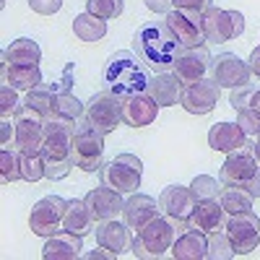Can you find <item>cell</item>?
Wrapping results in <instances>:
<instances>
[{
  "label": "cell",
  "mask_w": 260,
  "mask_h": 260,
  "mask_svg": "<svg viewBox=\"0 0 260 260\" xmlns=\"http://www.w3.org/2000/svg\"><path fill=\"white\" fill-rule=\"evenodd\" d=\"M192 192L198 195V201H213V198H219L221 195V185H219V180L216 177H211V175H198L192 180Z\"/></svg>",
  "instance_id": "obj_37"
},
{
  "label": "cell",
  "mask_w": 260,
  "mask_h": 260,
  "mask_svg": "<svg viewBox=\"0 0 260 260\" xmlns=\"http://www.w3.org/2000/svg\"><path fill=\"white\" fill-rule=\"evenodd\" d=\"M55 117H62V120H71V122H78L83 115H86V107L68 91H57L55 96V110H52Z\"/></svg>",
  "instance_id": "obj_33"
},
{
  "label": "cell",
  "mask_w": 260,
  "mask_h": 260,
  "mask_svg": "<svg viewBox=\"0 0 260 260\" xmlns=\"http://www.w3.org/2000/svg\"><path fill=\"white\" fill-rule=\"evenodd\" d=\"M45 122L47 117L31 110L29 104H21L13 115V146L18 154H42V141H45Z\"/></svg>",
  "instance_id": "obj_7"
},
{
  "label": "cell",
  "mask_w": 260,
  "mask_h": 260,
  "mask_svg": "<svg viewBox=\"0 0 260 260\" xmlns=\"http://www.w3.org/2000/svg\"><path fill=\"white\" fill-rule=\"evenodd\" d=\"M257 167H260V161L255 156V146L245 141L240 148H234V151L226 154V159L221 164V185L245 187L252 180Z\"/></svg>",
  "instance_id": "obj_11"
},
{
  "label": "cell",
  "mask_w": 260,
  "mask_h": 260,
  "mask_svg": "<svg viewBox=\"0 0 260 260\" xmlns=\"http://www.w3.org/2000/svg\"><path fill=\"white\" fill-rule=\"evenodd\" d=\"M55 96H57V91L52 89V86L39 83L37 89L26 91V102H24V104H29L31 110H37L39 115L50 117V115H52V110H55Z\"/></svg>",
  "instance_id": "obj_32"
},
{
  "label": "cell",
  "mask_w": 260,
  "mask_h": 260,
  "mask_svg": "<svg viewBox=\"0 0 260 260\" xmlns=\"http://www.w3.org/2000/svg\"><path fill=\"white\" fill-rule=\"evenodd\" d=\"M104 89L115 94L117 99H127L133 94H143L148 89V71H146V62L130 50H120L115 52L104 65Z\"/></svg>",
  "instance_id": "obj_3"
},
{
  "label": "cell",
  "mask_w": 260,
  "mask_h": 260,
  "mask_svg": "<svg viewBox=\"0 0 260 260\" xmlns=\"http://www.w3.org/2000/svg\"><path fill=\"white\" fill-rule=\"evenodd\" d=\"M18 99H16V89L11 83H3L0 86V117L3 120H8L11 115H16V110H18Z\"/></svg>",
  "instance_id": "obj_39"
},
{
  "label": "cell",
  "mask_w": 260,
  "mask_h": 260,
  "mask_svg": "<svg viewBox=\"0 0 260 260\" xmlns=\"http://www.w3.org/2000/svg\"><path fill=\"white\" fill-rule=\"evenodd\" d=\"M86 120H89L99 133L110 136L115 133V127L122 122V99H117L115 94L110 91H99L91 96V102L86 104Z\"/></svg>",
  "instance_id": "obj_12"
},
{
  "label": "cell",
  "mask_w": 260,
  "mask_h": 260,
  "mask_svg": "<svg viewBox=\"0 0 260 260\" xmlns=\"http://www.w3.org/2000/svg\"><path fill=\"white\" fill-rule=\"evenodd\" d=\"M0 175L6 182H18L24 180V172H21V154L13 148H3L0 151Z\"/></svg>",
  "instance_id": "obj_34"
},
{
  "label": "cell",
  "mask_w": 260,
  "mask_h": 260,
  "mask_svg": "<svg viewBox=\"0 0 260 260\" xmlns=\"http://www.w3.org/2000/svg\"><path fill=\"white\" fill-rule=\"evenodd\" d=\"M247 141V136L242 133V127L237 122H216L208 130V146L213 151H221V154H229V151L240 148Z\"/></svg>",
  "instance_id": "obj_26"
},
{
  "label": "cell",
  "mask_w": 260,
  "mask_h": 260,
  "mask_svg": "<svg viewBox=\"0 0 260 260\" xmlns=\"http://www.w3.org/2000/svg\"><path fill=\"white\" fill-rule=\"evenodd\" d=\"M39 60H42V50L29 37L13 39L3 50V65H39Z\"/></svg>",
  "instance_id": "obj_28"
},
{
  "label": "cell",
  "mask_w": 260,
  "mask_h": 260,
  "mask_svg": "<svg viewBox=\"0 0 260 260\" xmlns=\"http://www.w3.org/2000/svg\"><path fill=\"white\" fill-rule=\"evenodd\" d=\"M224 232L229 237V242L237 255H247L260 245V219L255 211H240V213H229Z\"/></svg>",
  "instance_id": "obj_9"
},
{
  "label": "cell",
  "mask_w": 260,
  "mask_h": 260,
  "mask_svg": "<svg viewBox=\"0 0 260 260\" xmlns=\"http://www.w3.org/2000/svg\"><path fill=\"white\" fill-rule=\"evenodd\" d=\"M73 34L81 39V42H99L107 37V21L96 18L94 13H81L73 18Z\"/></svg>",
  "instance_id": "obj_30"
},
{
  "label": "cell",
  "mask_w": 260,
  "mask_h": 260,
  "mask_svg": "<svg viewBox=\"0 0 260 260\" xmlns=\"http://www.w3.org/2000/svg\"><path fill=\"white\" fill-rule=\"evenodd\" d=\"M247 65H250V73L260 81V45L252 50V55H250V60H247Z\"/></svg>",
  "instance_id": "obj_44"
},
{
  "label": "cell",
  "mask_w": 260,
  "mask_h": 260,
  "mask_svg": "<svg viewBox=\"0 0 260 260\" xmlns=\"http://www.w3.org/2000/svg\"><path fill=\"white\" fill-rule=\"evenodd\" d=\"M252 146H255V156H257V161H260V133L255 136V143H252Z\"/></svg>",
  "instance_id": "obj_48"
},
{
  "label": "cell",
  "mask_w": 260,
  "mask_h": 260,
  "mask_svg": "<svg viewBox=\"0 0 260 260\" xmlns=\"http://www.w3.org/2000/svg\"><path fill=\"white\" fill-rule=\"evenodd\" d=\"M219 83H213V78H203V81H195L182 86L180 91V104L182 110L190 115H208L213 112V107L219 104Z\"/></svg>",
  "instance_id": "obj_15"
},
{
  "label": "cell",
  "mask_w": 260,
  "mask_h": 260,
  "mask_svg": "<svg viewBox=\"0 0 260 260\" xmlns=\"http://www.w3.org/2000/svg\"><path fill=\"white\" fill-rule=\"evenodd\" d=\"M234 255L237 252H234V247H232V242H229V237H226L224 229L208 234V255L206 257H211V260H232Z\"/></svg>",
  "instance_id": "obj_35"
},
{
  "label": "cell",
  "mask_w": 260,
  "mask_h": 260,
  "mask_svg": "<svg viewBox=\"0 0 260 260\" xmlns=\"http://www.w3.org/2000/svg\"><path fill=\"white\" fill-rule=\"evenodd\" d=\"M130 232L133 229L125 221L107 219V221H99V226H96V242H99V247H107L120 257L125 252H133V237H130Z\"/></svg>",
  "instance_id": "obj_20"
},
{
  "label": "cell",
  "mask_w": 260,
  "mask_h": 260,
  "mask_svg": "<svg viewBox=\"0 0 260 260\" xmlns=\"http://www.w3.org/2000/svg\"><path fill=\"white\" fill-rule=\"evenodd\" d=\"M187 229L185 221H175L169 216L159 213L154 221H148L141 232H136V240H133V252L136 257L151 260V257H161L164 252L172 250L177 234H182Z\"/></svg>",
  "instance_id": "obj_4"
},
{
  "label": "cell",
  "mask_w": 260,
  "mask_h": 260,
  "mask_svg": "<svg viewBox=\"0 0 260 260\" xmlns=\"http://www.w3.org/2000/svg\"><path fill=\"white\" fill-rule=\"evenodd\" d=\"M29 8L39 16H52L62 8V0H29Z\"/></svg>",
  "instance_id": "obj_41"
},
{
  "label": "cell",
  "mask_w": 260,
  "mask_h": 260,
  "mask_svg": "<svg viewBox=\"0 0 260 260\" xmlns=\"http://www.w3.org/2000/svg\"><path fill=\"white\" fill-rule=\"evenodd\" d=\"M180 91H182V83L177 81L175 73H156L148 81V89H146V94L159 107H175L180 102Z\"/></svg>",
  "instance_id": "obj_25"
},
{
  "label": "cell",
  "mask_w": 260,
  "mask_h": 260,
  "mask_svg": "<svg viewBox=\"0 0 260 260\" xmlns=\"http://www.w3.org/2000/svg\"><path fill=\"white\" fill-rule=\"evenodd\" d=\"M94 216L89 211V206H86V201H68V208H65V219H62V229H68L78 237H86L94 232Z\"/></svg>",
  "instance_id": "obj_27"
},
{
  "label": "cell",
  "mask_w": 260,
  "mask_h": 260,
  "mask_svg": "<svg viewBox=\"0 0 260 260\" xmlns=\"http://www.w3.org/2000/svg\"><path fill=\"white\" fill-rule=\"evenodd\" d=\"M86 11L94 13L102 21H112V18L122 16L125 3L122 0H86Z\"/></svg>",
  "instance_id": "obj_36"
},
{
  "label": "cell",
  "mask_w": 260,
  "mask_h": 260,
  "mask_svg": "<svg viewBox=\"0 0 260 260\" xmlns=\"http://www.w3.org/2000/svg\"><path fill=\"white\" fill-rule=\"evenodd\" d=\"M245 190L252 195V198H260V167L255 169V175H252V180L245 185Z\"/></svg>",
  "instance_id": "obj_46"
},
{
  "label": "cell",
  "mask_w": 260,
  "mask_h": 260,
  "mask_svg": "<svg viewBox=\"0 0 260 260\" xmlns=\"http://www.w3.org/2000/svg\"><path fill=\"white\" fill-rule=\"evenodd\" d=\"M0 133H3V146H8V138H11V122L8 120L0 122Z\"/></svg>",
  "instance_id": "obj_47"
},
{
  "label": "cell",
  "mask_w": 260,
  "mask_h": 260,
  "mask_svg": "<svg viewBox=\"0 0 260 260\" xmlns=\"http://www.w3.org/2000/svg\"><path fill=\"white\" fill-rule=\"evenodd\" d=\"M164 26L169 29V34L177 39V45L182 50L190 47H201L206 45V34H203V13L198 11H180L172 8L164 18Z\"/></svg>",
  "instance_id": "obj_8"
},
{
  "label": "cell",
  "mask_w": 260,
  "mask_h": 260,
  "mask_svg": "<svg viewBox=\"0 0 260 260\" xmlns=\"http://www.w3.org/2000/svg\"><path fill=\"white\" fill-rule=\"evenodd\" d=\"M237 115H240V117H237V125L242 127V133H245L247 138H255V136L260 133V117H257L252 110H240Z\"/></svg>",
  "instance_id": "obj_40"
},
{
  "label": "cell",
  "mask_w": 260,
  "mask_h": 260,
  "mask_svg": "<svg viewBox=\"0 0 260 260\" xmlns=\"http://www.w3.org/2000/svg\"><path fill=\"white\" fill-rule=\"evenodd\" d=\"M146 8L154 13H169L175 8V0H146Z\"/></svg>",
  "instance_id": "obj_43"
},
{
  "label": "cell",
  "mask_w": 260,
  "mask_h": 260,
  "mask_svg": "<svg viewBox=\"0 0 260 260\" xmlns=\"http://www.w3.org/2000/svg\"><path fill=\"white\" fill-rule=\"evenodd\" d=\"M65 208H68V201L60 198V195H47V198H42L29 213L31 232L37 237H52L57 229H62Z\"/></svg>",
  "instance_id": "obj_13"
},
{
  "label": "cell",
  "mask_w": 260,
  "mask_h": 260,
  "mask_svg": "<svg viewBox=\"0 0 260 260\" xmlns=\"http://www.w3.org/2000/svg\"><path fill=\"white\" fill-rule=\"evenodd\" d=\"M247 110H252L260 117V83H252V94H250V104Z\"/></svg>",
  "instance_id": "obj_45"
},
{
  "label": "cell",
  "mask_w": 260,
  "mask_h": 260,
  "mask_svg": "<svg viewBox=\"0 0 260 260\" xmlns=\"http://www.w3.org/2000/svg\"><path fill=\"white\" fill-rule=\"evenodd\" d=\"M252 195L245 190V187H232V185H224L221 187V195H219V203L224 206L226 213H240V211H252Z\"/></svg>",
  "instance_id": "obj_31"
},
{
  "label": "cell",
  "mask_w": 260,
  "mask_h": 260,
  "mask_svg": "<svg viewBox=\"0 0 260 260\" xmlns=\"http://www.w3.org/2000/svg\"><path fill=\"white\" fill-rule=\"evenodd\" d=\"M195 206H198V195L192 192V187H185V185H169L159 195L161 213L169 216V219H175V221H185L187 224Z\"/></svg>",
  "instance_id": "obj_16"
},
{
  "label": "cell",
  "mask_w": 260,
  "mask_h": 260,
  "mask_svg": "<svg viewBox=\"0 0 260 260\" xmlns=\"http://www.w3.org/2000/svg\"><path fill=\"white\" fill-rule=\"evenodd\" d=\"M133 50L154 73H172L175 62L182 52L177 39L159 21H143L133 34Z\"/></svg>",
  "instance_id": "obj_1"
},
{
  "label": "cell",
  "mask_w": 260,
  "mask_h": 260,
  "mask_svg": "<svg viewBox=\"0 0 260 260\" xmlns=\"http://www.w3.org/2000/svg\"><path fill=\"white\" fill-rule=\"evenodd\" d=\"M21 172H24V180L26 182H39L45 175V159H42V154H21Z\"/></svg>",
  "instance_id": "obj_38"
},
{
  "label": "cell",
  "mask_w": 260,
  "mask_h": 260,
  "mask_svg": "<svg viewBox=\"0 0 260 260\" xmlns=\"http://www.w3.org/2000/svg\"><path fill=\"white\" fill-rule=\"evenodd\" d=\"M159 213H161L159 201H154L151 195H143V192H130V198L122 206V221L133 232H141L148 221H154Z\"/></svg>",
  "instance_id": "obj_19"
},
{
  "label": "cell",
  "mask_w": 260,
  "mask_h": 260,
  "mask_svg": "<svg viewBox=\"0 0 260 260\" xmlns=\"http://www.w3.org/2000/svg\"><path fill=\"white\" fill-rule=\"evenodd\" d=\"M208 68H211V55H208L206 45H201V47L182 50L172 73L177 76V81L182 86H187V83H195V81H203L208 76Z\"/></svg>",
  "instance_id": "obj_17"
},
{
  "label": "cell",
  "mask_w": 260,
  "mask_h": 260,
  "mask_svg": "<svg viewBox=\"0 0 260 260\" xmlns=\"http://www.w3.org/2000/svg\"><path fill=\"white\" fill-rule=\"evenodd\" d=\"M3 83H11L16 91H31L42 83L39 65H3Z\"/></svg>",
  "instance_id": "obj_29"
},
{
  "label": "cell",
  "mask_w": 260,
  "mask_h": 260,
  "mask_svg": "<svg viewBox=\"0 0 260 260\" xmlns=\"http://www.w3.org/2000/svg\"><path fill=\"white\" fill-rule=\"evenodd\" d=\"M245 31V16L240 11H224L211 6L203 13V34L206 42H216V45H224L232 42Z\"/></svg>",
  "instance_id": "obj_10"
},
{
  "label": "cell",
  "mask_w": 260,
  "mask_h": 260,
  "mask_svg": "<svg viewBox=\"0 0 260 260\" xmlns=\"http://www.w3.org/2000/svg\"><path fill=\"white\" fill-rule=\"evenodd\" d=\"M141 175H143V161L136 154H120L110 161H104L99 169V180L102 185L112 187L122 195L138 192L141 187Z\"/></svg>",
  "instance_id": "obj_6"
},
{
  "label": "cell",
  "mask_w": 260,
  "mask_h": 260,
  "mask_svg": "<svg viewBox=\"0 0 260 260\" xmlns=\"http://www.w3.org/2000/svg\"><path fill=\"white\" fill-rule=\"evenodd\" d=\"M73 130L76 122L50 115L45 122V141H42V159H45L47 180H65L76 167L73 161Z\"/></svg>",
  "instance_id": "obj_2"
},
{
  "label": "cell",
  "mask_w": 260,
  "mask_h": 260,
  "mask_svg": "<svg viewBox=\"0 0 260 260\" xmlns=\"http://www.w3.org/2000/svg\"><path fill=\"white\" fill-rule=\"evenodd\" d=\"M169 252L175 260H203L208 255V234L187 226L182 234H177V240Z\"/></svg>",
  "instance_id": "obj_24"
},
{
  "label": "cell",
  "mask_w": 260,
  "mask_h": 260,
  "mask_svg": "<svg viewBox=\"0 0 260 260\" xmlns=\"http://www.w3.org/2000/svg\"><path fill=\"white\" fill-rule=\"evenodd\" d=\"M226 216L229 213L224 211V206L219 203V198H213V201H198L192 216L187 219V226L190 229H201L203 234H213V232H221L224 229Z\"/></svg>",
  "instance_id": "obj_22"
},
{
  "label": "cell",
  "mask_w": 260,
  "mask_h": 260,
  "mask_svg": "<svg viewBox=\"0 0 260 260\" xmlns=\"http://www.w3.org/2000/svg\"><path fill=\"white\" fill-rule=\"evenodd\" d=\"M73 161L83 172H99L104 164V133L81 117L73 130Z\"/></svg>",
  "instance_id": "obj_5"
},
{
  "label": "cell",
  "mask_w": 260,
  "mask_h": 260,
  "mask_svg": "<svg viewBox=\"0 0 260 260\" xmlns=\"http://www.w3.org/2000/svg\"><path fill=\"white\" fill-rule=\"evenodd\" d=\"M86 206H89L91 216L96 221H107V219H117V216H122V192L107 187V185H99L94 190L86 192Z\"/></svg>",
  "instance_id": "obj_18"
},
{
  "label": "cell",
  "mask_w": 260,
  "mask_h": 260,
  "mask_svg": "<svg viewBox=\"0 0 260 260\" xmlns=\"http://www.w3.org/2000/svg\"><path fill=\"white\" fill-rule=\"evenodd\" d=\"M83 237L68 232V229H57L52 237H47V245L42 247V257L45 260H76L81 257L83 250Z\"/></svg>",
  "instance_id": "obj_23"
},
{
  "label": "cell",
  "mask_w": 260,
  "mask_h": 260,
  "mask_svg": "<svg viewBox=\"0 0 260 260\" xmlns=\"http://www.w3.org/2000/svg\"><path fill=\"white\" fill-rule=\"evenodd\" d=\"M211 6H213V0H175V8H180V11H198V13H206Z\"/></svg>",
  "instance_id": "obj_42"
},
{
  "label": "cell",
  "mask_w": 260,
  "mask_h": 260,
  "mask_svg": "<svg viewBox=\"0 0 260 260\" xmlns=\"http://www.w3.org/2000/svg\"><path fill=\"white\" fill-rule=\"evenodd\" d=\"M156 115H159V104L146 91L122 99V122L130 127H146L151 122H156Z\"/></svg>",
  "instance_id": "obj_21"
},
{
  "label": "cell",
  "mask_w": 260,
  "mask_h": 260,
  "mask_svg": "<svg viewBox=\"0 0 260 260\" xmlns=\"http://www.w3.org/2000/svg\"><path fill=\"white\" fill-rule=\"evenodd\" d=\"M213 83L224 86V89H237V86L250 83V65L234 52H221L219 57H211V68H208Z\"/></svg>",
  "instance_id": "obj_14"
}]
</instances>
